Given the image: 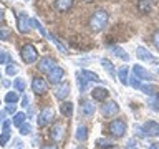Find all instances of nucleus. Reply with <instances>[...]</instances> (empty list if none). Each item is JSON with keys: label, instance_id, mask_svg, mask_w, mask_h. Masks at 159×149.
<instances>
[{"label": "nucleus", "instance_id": "nucleus-28", "mask_svg": "<svg viewBox=\"0 0 159 149\" xmlns=\"http://www.w3.org/2000/svg\"><path fill=\"white\" fill-rule=\"evenodd\" d=\"M32 27H35V30H37V32L42 35V37H45V38H48V33H47V30H45V27L42 23L38 22L37 18H32Z\"/></svg>", "mask_w": 159, "mask_h": 149}, {"label": "nucleus", "instance_id": "nucleus-19", "mask_svg": "<svg viewBox=\"0 0 159 149\" xmlns=\"http://www.w3.org/2000/svg\"><path fill=\"white\" fill-rule=\"evenodd\" d=\"M76 83H78V89H80V93H84L88 89V79L81 74V71H76Z\"/></svg>", "mask_w": 159, "mask_h": 149}, {"label": "nucleus", "instance_id": "nucleus-14", "mask_svg": "<svg viewBox=\"0 0 159 149\" xmlns=\"http://www.w3.org/2000/svg\"><path fill=\"white\" fill-rule=\"evenodd\" d=\"M91 98L94 99V101H101V103H104V101H108V98H109V91L106 88H94L93 91H91Z\"/></svg>", "mask_w": 159, "mask_h": 149}, {"label": "nucleus", "instance_id": "nucleus-50", "mask_svg": "<svg viewBox=\"0 0 159 149\" xmlns=\"http://www.w3.org/2000/svg\"><path fill=\"white\" fill-rule=\"evenodd\" d=\"M84 2H93V0H84Z\"/></svg>", "mask_w": 159, "mask_h": 149}, {"label": "nucleus", "instance_id": "nucleus-23", "mask_svg": "<svg viewBox=\"0 0 159 149\" xmlns=\"http://www.w3.org/2000/svg\"><path fill=\"white\" fill-rule=\"evenodd\" d=\"M81 74H83V76H84V78L88 79L89 83H91V81H93V83H101V81H103V79L99 78V76H98L96 73L89 71V70H81Z\"/></svg>", "mask_w": 159, "mask_h": 149}, {"label": "nucleus", "instance_id": "nucleus-51", "mask_svg": "<svg viewBox=\"0 0 159 149\" xmlns=\"http://www.w3.org/2000/svg\"><path fill=\"white\" fill-rule=\"evenodd\" d=\"M0 124H2V118H0Z\"/></svg>", "mask_w": 159, "mask_h": 149}, {"label": "nucleus", "instance_id": "nucleus-6", "mask_svg": "<svg viewBox=\"0 0 159 149\" xmlns=\"http://www.w3.org/2000/svg\"><path fill=\"white\" fill-rule=\"evenodd\" d=\"M57 61H55V60L52 58V56H43V58H40L38 60V63H37V70H38V71L40 73H50V71H52V70L55 68V66H57Z\"/></svg>", "mask_w": 159, "mask_h": 149}, {"label": "nucleus", "instance_id": "nucleus-11", "mask_svg": "<svg viewBox=\"0 0 159 149\" xmlns=\"http://www.w3.org/2000/svg\"><path fill=\"white\" fill-rule=\"evenodd\" d=\"M131 73H133V74H136V76H138L139 79H141V81H148V83H149V81H151V79L154 78V76H152V74L148 71L146 68L139 66V65H133Z\"/></svg>", "mask_w": 159, "mask_h": 149}, {"label": "nucleus", "instance_id": "nucleus-34", "mask_svg": "<svg viewBox=\"0 0 159 149\" xmlns=\"http://www.w3.org/2000/svg\"><path fill=\"white\" fill-rule=\"evenodd\" d=\"M12 37V30L8 27H0V40H8Z\"/></svg>", "mask_w": 159, "mask_h": 149}, {"label": "nucleus", "instance_id": "nucleus-43", "mask_svg": "<svg viewBox=\"0 0 159 149\" xmlns=\"http://www.w3.org/2000/svg\"><path fill=\"white\" fill-rule=\"evenodd\" d=\"M28 104H30V98H28V96H23V98H22V106L27 108Z\"/></svg>", "mask_w": 159, "mask_h": 149}, {"label": "nucleus", "instance_id": "nucleus-37", "mask_svg": "<svg viewBox=\"0 0 159 149\" xmlns=\"http://www.w3.org/2000/svg\"><path fill=\"white\" fill-rule=\"evenodd\" d=\"M8 141H10V131H2L0 133V146L3 147Z\"/></svg>", "mask_w": 159, "mask_h": 149}, {"label": "nucleus", "instance_id": "nucleus-20", "mask_svg": "<svg viewBox=\"0 0 159 149\" xmlns=\"http://www.w3.org/2000/svg\"><path fill=\"white\" fill-rule=\"evenodd\" d=\"M60 111H61L63 116L71 118V116H73V103H70V101H63V103H61V106H60Z\"/></svg>", "mask_w": 159, "mask_h": 149}, {"label": "nucleus", "instance_id": "nucleus-42", "mask_svg": "<svg viewBox=\"0 0 159 149\" xmlns=\"http://www.w3.org/2000/svg\"><path fill=\"white\" fill-rule=\"evenodd\" d=\"M152 45H154V48L159 52V32H156L152 35Z\"/></svg>", "mask_w": 159, "mask_h": 149}, {"label": "nucleus", "instance_id": "nucleus-35", "mask_svg": "<svg viewBox=\"0 0 159 149\" xmlns=\"http://www.w3.org/2000/svg\"><path fill=\"white\" fill-rule=\"evenodd\" d=\"M48 40H52V42H53L55 45H57V48H58L61 53H66V48L63 47V45H61V42H60V40H58L57 37H53V35H48Z\"/></svg>", "mask_w": 159, "mask_h": 149}, {"label": "nucleus", "instance_id": "nucleus-24", "mask_svg": "<svg viewBox=\"0 0 159 149\" xmlns=\"http://www.w3.org/2000/svg\"><path fill=\"white\" fill-rule=\"evenodd\" d=\"M25 121H27V114H25V113H15L13 118H12V124H13V126H17V128H20Z\"/></svg>", "mask_w": 159, "mask_h": 149}, {"label": "nucleus", "instance_id": "nucleus-18", "mask_svg": "<svg viewBox=\"0 0 159 149\" xmlns=\"http://www.w3.org/2000/svg\"><path fill=\"white\" fill-rule=\"evenodd\" d=\"M129 73H131V68L129 66H121L118 71V79L121 81V84H124V86H128V76Z\"/></svg>", "mask_w": 159, "mask_h": 149}, {"label": "nucleus", "instance_id": "nucleus-13", "mask_svg": "<svg viewBox=\"0 0 159 149\" xmlns=\"http://www.w3.org/2000/svg\"><path fill=\"white\" fill-rule=\"evenodd\" d=\"M80 111H81V114H83V116L89 118V116H93V114H94V111H96V108H94L93 101H88V99H83V101L80 103Z\"/></svg>", "mask_w": 159, "mask_h": 149}, {"label": "nucleus", "instance_id": "nucleus-2", "mask_svg": "<svg viewBox=\"0 0 159 149\" xmlns=\"http://www.w3.org/2000/svg\"><path fill=\"white\" fill-rule=\"evenodd\" d=\"M128 131V126H126V123L123 121V119H113L111 123L108 124V133L111 134L113 138H123L124 134H126Z\"/></svg>", "mask_w": 159, "mask_h": 149}, {"label": "nucleus", "instance_id": "nucleus-15", "mask_svg": "<svg viewBox=\"0 0 159 149\" xmlns=\"http://www.w3.org/2000/svg\"><path fill=\"white\" fill-rule=\"evenodd\" d=\"M65 136V124L63 123H57L53 124V129H52V138L55 142H60Z\"/></svg>", "mask_w": 159, "mask_h": 149}, {"label": "nucleus", "instance_id": "nucleus-5", "mask_svg": "<svg viewBox=\"0 0 159 149\" xmlns=\"http://www.w3.org/2000/svg\"><path fill=\"white\" fill-rule=\"evenodd\" d=\"M17 27L20 33H28L30 27H32V18H28V15L25 12H18L17 13Z\"/></svg>", "mask_w": 159, "mask_h": 149}, {"label": "nucleus", "instance_id": "nucleus-44", "mask_svg": "<svg viewBox=\"0 0 159 149\" xmlns=\"http://www.w3.org/2000/svg\"><path fill=\"white\" fill-rule=\"evenodd\" d=\"M136 147V141H134V139H129L128 141V147L126 149H134Z\"/></svg>", "mask_w": 159, "mask_h": 149}, {"label": "nucleus", "instance_id": "nucleus-48", "mask_svg": "<svg viewBox=\"0 0 159 149\" xmlns=\"http://www.w3.org/2000/svg\"><path fill=\"white\" fill-rule=\"evenodd\" d=\"M106 149H119V147H118V146H113V144H111V146H108Z\"/></svg>", "mask_w": 159, "mask_h": 149}, {"label": "nucleus", "instance_id": "nucleus-52", "mask_svg": "<svg viewBox=\"0 0 159 149\" xmlns=\"http://www.w3.org/2000/svg\"><path fill=\"white\" fill-rule=\"evenodd\" d=\"M0 79H2V73H0Z\"/></svg>", "mask_w": 159, "mask_h": 149}, {"label": "nucleus", "instance_id": "nucleus-53", "mask_svg": "<svg viewBox=\"0 0 159 149\" xmlns=\"http://www.w3.org/2000/svg\"><path fill=\"white\" fill-rule=\"evenodd\" d=\"M17 149H20V147H17Z\"/></svg>", "mask_w": 159, "mask_h": 149}, {"label": "nucleus", "instance_id": "nucleus-22", "mask_svg": "<svg viewBox=\"0 0 159 149\" xmlns=\"http://www.w3.org/2000/svg\"><path fill=\"white\" fill-rule=\"evenodd\" d=\"M75 136H76V139H78L80 142H84L88 139V128L83 126V124H81V126H78L76 128V134H75Z\"/></svg>", "mask_w": 159, "mask_h": 149}, {"label": "nucleus", "instance_id": "nucleus-26", "mask_svg": "<svg viewBox=\"0 0 159 149\" xmlns=\"http://www.w3.org/2000/svg\"><path fill=\"white\" fill-rule=\"evenodd\" d=\"M139 89H141L144 94H148V96H151V94L157 93V88L154 86V84H151V83H144V84H141V86H139Z\"/></svg>", "mask_w": 159, "mask_h": 149}, {"label": "nucleus", "instance_id": "nucleus-3", "mask_svg": "<svg viewBox=\"0 0 159 149\" xmlns=\"http://www.w3.org/2000/svg\"><path fill=\"white\" fill-rule=\"evenodd\" d=\"M53 119H55V109L52 106H45L37 118V124H38V128H45L50 123H53Z\"/></svg>", "mask_w": 159, "mask_h": 149}, {"label": "nucleus", "instance_id": "nucleus-4", "mask_svg": "<svg viewBox=\"0 0 159 149\" xmlns=\"http://www.w3.org/2000/svg\"><path fill=\"white\" fill-rule=\"evenodd\" d=\"M22 60L27 65H32V63H35L38 60V52H37V48L33 47L32 43H27V45H23L22 47Z\"/></svg>", "mask_w": 159, "mask_h": 149}, {"label": "nucleus", "instance_id": "nucleus-7", "mask_svg": "<svg viewBox=\"0 0 159 149\" xmlns=\"http://www.w3.org/2000/svg\"><path fill=\"white\" fill-rule=\"evenodd\" d=\"M32 89L35 94H45L48 91V83L47 79H43L42 76H35L32 79Z\"/></svg>", "mask_w": 159, "mask_h": 149}, {"label": "nucleus", "instance_id": "nucleus-25", "mask_svg": "<svg viewBox=\"0 0 159 149\" xmlns=\"http://www.w3.org/2000/svg\"><path fill=\"white\" fill-rule=\"evenodd\" d=\"M109 50H111V52H113L114 55H116V56L121 58L123 61H128V60H129V55H128L126 52H124V50H123L121 47H109Z\"/></svg>", "mask_w": 159, "mask_h": 149}, {"label": "nucleus", "instance_id": "nucleus-38", "mask_svg": "<svg viewBox=\"0 0 159 149\" xmlns=\"http://www.w3.org/2000/svg\"><path fill=\"white\" fill-rule=\"evenodd\" d=\"M3 63H10V55L5 50H0V65Z\"/></svg>", "mask_w": 159, "mask_h": 149}, {"label": "nucleus", "instance_id": "nucleus-33", "mask_svg": "<svg viewBox=\"0 0 159 149\" xmlns=\"http://www.w3.org/2000/svg\"><path fill=\"white\" fill-rule=\"evenodd\" d=\"M128 84H131L133 88L139 89V86H141V79H139L136 74H133V73H131V78H128Z\"/></svg>", "mask_w": 159, "mask_h": 149}, {"label": "nucleus", "instance_id": "nucleus-40", "mask_svg": "<svg viewBox=\"0 0 159 149\" xmlns=\"http://www.w3.org/2000/svg\"><path fill=\"white\" fill-rule=\"evenodd\" d=\"M96 146L108 147V146H111V142H109V139H104V138H101V139H98V141H96Z\"/></svg>", "mask_w": 159, "mask_h": 149}, {"label": "nucleus", "instance_id": "nucleus-47", "mask_svg": "<svg viewBox=\"0 0 159 149\" xmlns=\"http://www.w3.org/2000/svg\"><path fill=\"white\" fill-rule=\"evenodd\" d=\"M42 149H57V146H43Z\"/></svg>", "mask_w": 159, "mask_h": 149}, {"label": "nucleus", "instance_id": "nucleus-36", "mask_svg": "<svg viewBox=\"0 0 159 149\" xmlns=\"http://www.w3.org/2000/svg\"><path fill=\"white\" fill-rule=\"evenodd\" d=\"M17 73H18L17 63L10 61V63H8V66H7V74H8V76H13V74H17Z\"/></svg>", "mask_w": 159, "mask_h": 149}, {"label": "nucleus", "instance_id": "nucleus-10", "mask_svg": "<svg viewBox=\"0 0 159 149\" xmlns=\"http://www.w3.org/2000/svg\"><path fill=\"white\" fill-rule=\"evenodd\" d=\"M119 111V106H118V103L116 101H113V99H109V101H104V104L101 106V113H103V116H114V114H118Z\"/></svg>", "mask_w": 159, "mask_h": 149}, {"label": "nucleus", "instance_id": "nucleus-27", "mask_svg": "<svg viewBox=\"0 0 159 149\" xmlns=\"http://www.w3.org/2000/svg\"><path fill=\"white\" fill-rule=\"evenodd\" d=\"M5 103L7 104H12V103H17L20 99V93L18 91H8L7 94H5Z\"/></svg>", "mask_w": 159, "mask_h": 149}, {"label": "nucleus", "instance_id": "nucleus-39", "mask_svg": "<svg viewBox=\"0 0 159 149\" xmlns=\"http://www.w3.org/2000/svg\"><path fill=\"white\" fill-rule=\"evenodd\" d=\"M5 111H7V114H15V113H17V103L7 104V108H5Z\"/></svg>", "mask_w": 159, "mask_h": 149}, {"label": "nucleus", "instance_id": "nucleus-29", "mask_svg": "<svg viewBox=\"0 0 159 149\" xmlns=\"http://www.w3.org/2000/svg\"><path fill=\"white\" fill-rule=\"evenodd\" d=\"M25 88H27V84H25V79L23 78H15L13 79V89L18 93H23Z\"/></svg>", "mask_w": 159, "mask_h": 149}, {"label": "nucleus", "instance_id": "nucleus-41", "mask_svg": "<svg viewBox=\"0 0 159 149\" xmlns=\"http://www.w3.org/2000/svg\"><path fill=\"white\" fill-rule=\"evenodd\" d=\"M12 126V119H3L2 121V131H8Z\"/></svg>", "mask_w": 159, "mask_h": 149}, {"label": "nucleus", "instance_id": "nucleus-30", "mask_svg": "<svg viewBox=\"0 0 159 149\" xmlns=\"http://www.w3.org/2000/svg\"><path fill=\"white\" fill-rule=\"evenodd\" d=\"M148 103H149V106H151L154 111H159V93L151 94L149 99H148Z\"/></svg>", "mask_w": 159, "mask_h": 149}, {"label": "nucleus", "instance_id": "nucleus-12", "mask_svg": "<svg viewBox=\"0 0 159 149\" xmlns=\"http://www.w3.org/2000/svg\"><path fill=\"white\" fill-rule=\"evenodd\" d=\"M70 94V84L61 81L60 84H57V89H55V98L60 99V101H65L66 96Z\"/></svg>", "mask_w": 159, "mask_h": 149}, {"label": "nucleus", "instance_id": "nucleus-21", "mask_svg": "<svg viewBox=\"0 0 159 149\" xmlns=\"http://www.w3.org/2000/svg\"><path fill=\"white\" fill-rule=\"evenodd\" d=\"M101 66H103L104 70H106V71H108V74H109L111 78H114V76H116V70H114V65H113L111 61H109L108 58H103V60H101Z\"/></svg>", "mask_w": 159, "mask_h": 149}, {"label": "nucleus", "instance_id": "nucleus-1", "mask_svg": "<svg viewBox=\"0 0 159 149\" xmlns=\"http://www.w3.org/2000/svg\"><path fill=\"white\" fill-rule=\"evenodd\" d=\"M108 20H109V15L104 10H96L91 15V18H89V28H91V32H101L106 27Z\"/></svg>", "mask_w": 159, "mask_h": 149}, {"label": "nucleus", "instance_id": "nucleus-9", "mask_svg": "<svg viewBox=\"0 0 159 149\" xmlns=\"http://www.w3.org/2000/svg\"><path fill=\"white\" fill-rule=\"evenodd\" d=\"M63 78H65V70L61 66H58V65L48 73V81L52 84H60L63 81Z\"/></svg>", "mask_w": 159, "mask_h": 149}, {"label": "nucleus", "instance_id": "nucleus-45", "mask_svg": "<svg viewBox=\"0 0 159 149\" xmlns=\"http://www.w3.org/2000/svg\"><path fill=\"white\" fill-rule=\"evenodd\" d=\"M149 149H159V142H152L151 146H149Z\"/></svg>", "mask_w": 159, "mask_h": 149}, {"label": "nucleus", "instance_id": "nucleus-49", "mask_svg": "<svg viewBox=\"0 0 159 149\" xmlns=\"http://www.w3.org/2000/svg\"><path fill=\"white\" fill-rule=\"evenodd\" d=\"M2 20H3V12L0 10V22H2Z\"/></svg>", "mask_w": 159, "mask_h": 149}, {"label": "nucleus", "instance_id": "nucleus-31", "mask_svg": "<svg viewBox=\"0 0 159 149\" xmlns=\"http://www.w3.org/2000/svg\"><path fill=\"white\" fill-rule=\"evenodd\" d=\"M138 8H139V13H149L151 12V3H149V0H139Z\"/></svg>", "mask_w": 159, "mask_h": 149}, {"label": "nucleus", "instance_id": "nucleus-32", "mask_svg": "<svg viewBox=\"0 0 159 149\" xmlns=\"http://www.w3.org/2000/svg\"><path fill=\"white\" fill-rule=\"evenodd\" d=\"M18 129H20V134H22V136H28V134H32L33 128H32V124H30V123H23Z\"/></svg>", "mask_w": 159, "mask_h": 149}, {"label": "nucleus", "instance_id": "nucleus-17", "mask_svg": "<svg viewBox=\"0 0 159 149\" xmlns=\"http://www.w3.org/2000/svg\"><path fill=\"white\" fill-rule=\"evenodd\" d=\"M73 7V0H55V8L58 12H68Z\"/></svg>", "mask_w": 159, "mask_h": 149}, {"label": "nucleus", "instance_id": "nucleus-16", "mask_svg": "<svg viewBox=\"0 0 159 149\" xmlns=\"http://www.w3.org/2000/svg\"><path fill=\"white\" fill-rule=\"evenodd\" d=\"M136 56L141 60V61H156V60H154V56L149 53V50L144 48V47H138V48H136Z\"/></svg>", "mask_w": 159, "mask_h": 149}, {"label": "nucleus", "instance_id": "nucleus-8", "mask_svg": "<svg viewBox=\"0 0 159 149\" xmlns=\"http://www.w3.org/2000/svg\"><path fill=\"white\" fill-rule=\"evenodd\" d=\"M143 136L157 138L159 136V124L156 121H146L143 124Z\"/></svg>", "mask_w": 159, "mask_h": 149}, {"label": "nucleus", "instance_id": "nucleus-46", "mask_svg": "<svg viewBox=\"0 0 159 149\" xmlns=\"http://www.w3.org/2000/svg\"><path fill=\"white\" fill-rule=\"evenodd\" d=\"M2 84H3V86H7V88H8V86H10V84H12V81H8V79H5V81H3Z\"/></svg>", "mask_w": 159, "mask_h": 149}]
</instances>
